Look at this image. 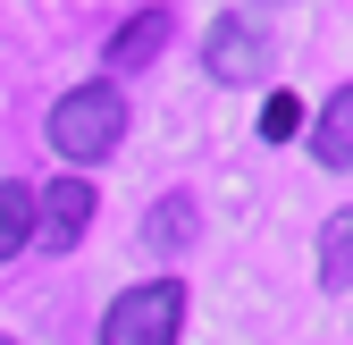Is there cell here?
Here are the masks:
<instances>
[{
	"label": "cell",
	"mask_w": 353,
	"mask_h": 345,
	"mask_svg": "<svg viewBox=\"0 0 353 345\" xmlns=\"http://www.w3.org/2000/svg\"><path fill=\"white\" fill-rule=\"evenodd\" d=\"M118 135H126V93H118V84H76V93L51 101V152L76 168V177L93 160H110Z\"/></svg>",
	"instance_id": "1"
},
{
	"label": "cell",
	"mask_w": 353,
	"mask_h": 345,
	"mask_svg": "<svg viewBox=\"0 0 353 345\" xmlns=\"http://www.w3.org/2000/svg\"><path fill=\"white\" fill-rule=\"evenodd\" d=\"M176 320H185V286L176 278H143V286H126L101 312V345H176Z\"/></svg>",
	"instance_id": "2"
},
{
	"label": "cell",
	"mask_w": 353,
	"mask_h": 345,
	"mask_svg": "<svg viewBox=\"0 0 353 345\" xmlns=\"http://www.w3.org/2000/svg\"><path fill=\"white\" fill-rule=\"evenodd\" d=\"M93 210H101V202H93V186H84L76 168H68L59 186H34V244H42V253H76L84 228H93Z\"/></svg>",
	"instance_id": "3"
},
{
	"label": "cell",
	"mask_w": 353,
	"mask_h": 345,
	"mask_svg": "<svg viewBox=\"0 0 353 345\" xmlns=\"http://www.w3.org/2000/svg\"><path fill=\"white\" fill-rule=\"evenodd\" d=\"M202 68L219 84H261V76H270V26H261V17H219L210 42H202Z\"/></svg>",
	"instance_id": "4"
},
{
	"label": "cell",
	"mask_w": 353,
	"mask_h": 345,
	"mask_svg": "<svg viewBox=\"0 0 353 345\" xmlns=\"http://www.w3.org/2000/svg\"><path fill=\"white\" fill-rule=\"evenodd\" d=\"M160 51H168V9H160V0H152V9H135V17L110 34V68H118V76L143 68V59H160Z\"/></svg>",
	"instance_id": "5"
},
{
	"label": "cell",
	"mask_w": 353,
	"mask_h": 345,
	"mask_svg": "<svg viewBox=\"0 0 353 345\" xmlns=\"http://www.w3.org/2000/svg\"><path fill=\"white\" fill-rule=\"evenodd\" d=\"M312 160H320V168H345V160H353V93H328V110H320V126H312Z\"/></svg>",
	"instance_id": "6"
},
{
	"label": "cell",
	"mask_w": 353,
	"mask_h": 345,
	"mask_svg": "<svg viewBox=\"0 0 353 345\" xmlns=\"http://www.w3.org/2000/svg\"><path fill=\"white\" fill-rule=\"evenodd\" d=\"M17 244H34V186H26V177L0 186V262H9Z\"/></svg>",
	"instance_id": "7"
},
{
	"label": "cell",
	"mask_w": 353,
	"mask_h": 345,
	"mask_svg": "<svg viewBox=\"0 0 353 345\" xmlns=\"http://www.w3.org/2000/svg\"><path fill=\"white\" fill-rule=\"evenodd\" d=\"M143 244H160V253L194 244V194H160V210L143 219Z\"/></svg>",
	"instance_id": "8"
},
{
	"label": "cell",
	"mask_w": 353,
	"mask_h": 345,
	"mask_svg": "<svg viewBox=\"0 0 353 345\" xmlns=\"http://www.w3.org/2000/svg\"><path fill=\"white\" fill-rule=\"evenodd\" d=\"M345 262H353V210H336L328 236H320V286H328V295L345 286Z\"/></svg>",
	"instance_id": "9"
},
{
	"label": "cell",
	"mask_w": 353,
	"mask_h": 345,
	"mask_svg": "<svg viewBox=\"0 0 353 345\" xmlns=\"http://www.w3.org/2000/svg\"><path fill=\"white\" fill-rule=\"evenodd\" d=\"M294 126H303V101L294 93H270V101H261V135H270V144H286Z\"/></svg>",
	"instance_id": "10"
},
{
	"label": "cell",
	"mask_w": 353,
	"mask_h": 345,
	"mask_svg": "<svg viewBox=\"0 0 353 345\" xmlns=\"http://www.w3.org/2000/svg\"><path fill=\"white\" fill-rule=\"evenodd\" d=\"M0 345H17V337H0Z\"/></svg>",
	"instance_id": "11"
}]
</instances>
